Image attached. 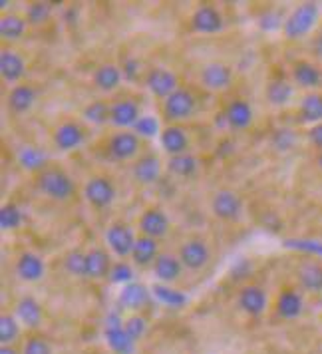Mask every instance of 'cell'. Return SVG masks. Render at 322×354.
<instances>
[{
  "instance_id": "obj_1",
  "label": "cell",
  "mask_w": 322,
  "mask_h": 354,
  "mask_svg": "<svg viewBox=\"0 0 322 354\" xmlns=\"http://www.w3.org/2000/svg\"><path fill=\"white\" fill-rule=\"evenodd\" d=\"M36 189L52 201H68L76 194V183L64 169L48 167L36 177Z\"/></svg>"
},
{
  "instance_id": "obj_2",
  "label": "cell",
  "mask_w": 322,
  "mask_h": 354,
  "mask_svg": "<svg viewBox=\"0 0 322 354\" xmlns=\"http://www.w3.org/2000/svg\"><path fill=\"white\" fill-rule=\"evenodd\" d=\"M316 20H319V6L314 2H303L285 20L283 32L289 40H299L314 28Z\"/></svg>"
},
{
  "instance_id": "obj_3",
  "label": "cell",
  "mask_w": 322,
  "mask_h": 354,
  "mask_svg": "<svg viewBox=\"0 0 322 354\" xmlns=\"http://www.w3.org/2000/svg\"><path fill=\"white\" fill-rule=\"evenodd\" d=\"M195 108H197V100L187 88H178L167 100H163V115L167 122H173V126L178 122L189 120Z\"/></svg>"
},
{
  "instance_id": "obj_4",
  "label": "cell",
  "mask_w": 322,
  "mask_h": 354,
  "mask_svg": "<svg viewBox=\"0 0 322 354\" xmlns=\"http://www.w3.org/2000/svg\"><path fill=\"white\" fill-rule=\"evenodd\" d=\"M117 195V189L113 185V181L110 177L94 176L90 177L84 185V197L86 201L94 207V209H106L113 203Z\"/></svg>"
},
{
  "instance_id": "obj_5",
  "label": "cell",
  "mask_w": 322,
  "mask_h": 354,
  "mask_svg": "<svg viewBox=\"0 0 322 354\" xmlns=\"http://www.w3.org/2000/svg\"><path fill=\"white\" fill-rule=\"evenodd\" d=\"M104 335H106V342L113 354L135 353V340L126 333V326H124V321L120 319V315H115V313L108 315Z\"/></svg>"
},
{
  "instance_id": "obj_6",
  "label": "cell",
  "mask_w": 322,
  "mask_h": 354,
  "mask_svg": "<svg viewBox=\"0 0 322 354\" xmlns=\"http://www.w3.org/2000/svg\"><path fill=\"white\" fill-rule=\"evenodd\" d=\"M211 211L221 221H237L243 213V201L231 189H219L211 199Z\"/></svg>"
},
{
  "instance_id": "obj_7",
  "label": "cell",
  "mask_w": 322,
  "mask_h": 354,
  "mask_svg": "<svg viewBox=\"0 0 322 354\" xmlns=\"http://www.w3.org/2000/svg\"><path fill=\"white\" fill-rule=\"evenodd\" d=\"M135 241H138V237H135L133 229L126 223H113L106 229V243L117 257H129L135 247Z\"/></svg>"
},
{
  "instance_id": "obj_8",
  "label": "cell",
  "mask_w": 322,
  "mask_h": 354,
  "mask_svg": "<svg viewBox=\"0 0 322 354\" xmlns=\"http://www.w3.org/2000/svg\"><path fill=\"white\" fill-rule=\"evenodd\" d=\"M140 147H142L140 138L133 131H129V129H122V131L113 133L112 138H110L108 151H110V156H112L113 160L128 161L133 160L140 153Z\"/></svg>"
},
{
  "instance_id": "obj_9",
  "label": "cell",
  "mask_w": 322,
  "mask_h": 354,
  "mask_svg": "<svg viewBox=\"0 0 322 354\" xmlns=\"http://www.w3.org/2000/svg\"><path fill=\"white\" fill-rule=\"evenodd\" d=\"M211 259V251L207 243L201 239H189L179 249V261L189 271H201Z\"/></svg>"
},
{
  "instance_id": "obj_10",
  "label": "cell",
  "mask_w": 322,
  "mask_h": 354,
  "mask_svg": "<svg viewBox=\"0 0 322 354\" xmlns=\"http://www.w3.org/2000/svg\"><path fill=\"white\" fill-rule=\"evenodd\" d=\"M145 86H147V90L153 96L161 97V100H167L179 88L178 76L171 70H167V68H153V70H149L147 78H145Z\"/></svg>"
},
{
  "instance_id": "obj_11",
  "label": "cell",
  "mask_w": 322,
  "mask_h": 354,
  "mask_svg": "<svg viewBox=\"0 0 322 354\" xmlns=\"http://www.w3.org/2000/svg\"><path fill=\"white\" fill-rule=\"evenodd\" d=\"M84 140H86V131L76 122H62L58 128L54 129V136H52V142L60 151L78 149L84 144Z\"/></svg>"
},
{
  "instance_id": "obj_12",
  "label": "cell",
  "mask_w": 322,
  "mask_h": 354,
  "mask_svg": "<svg viewBox=\"0 0 322 354\" xmlns=\"http://www.w3.org/2000/svg\"><path fill=\"white\" fill-rule=\"evenodd\" d=\"M201 84L211 92H223L233 82V70L221 62H211L201 70Z\"/></svg>"
},
{
  "instance_id": "obj_13",
  "label": "cell",
  "mask_w": 322,
  "mask_h": 354,
  "mask_svg": "<svg viewBox=\"0 0 322 354\" xmlns=\"http://www.w3.org/2000/svg\"><path fill=\"white\" fill-rule=\"evenodd\" d=\"M131 176L142 185L155 183L161 176V160L155 153H151V151L140 156L135 160V163H133V167H131Z\"/></svg>"
},
{
  "instance_id": "obj_14",
  "label": "cell",
  "mask_w": 322,
  "mask_h": 354,
  "mask_svg": "<svg viewBox=\"0 0 322 354\" xmlns=\"http://www.w3.org/2000/svg\"><path fill=\"white\" fill-rule=\"evenodd\" d=\"M191 24H193V28L197 32L217 34L221 32V28H223V17H221V12L215 6L203 4V6H199L193 12Z\"/></svg>"
},
{
  "instance_id": "obj_15",
  "label": "cell",
  "mask_w": 322,
  "mask_h": 354,
  "mask_svg": "<svg viewBox=\"0 0 322 354\" xmlns=\"http://www.w3.org/2000/svg\"><path fill=\"white\" fill-rule=\"evenodd\" d=\"M140 231H142V235H145V237L160 239L163 235H167V231H169V219L158 207L145 209L142 213V217H140Z\"/></svg>"
},
{
  "instance_id": "obj_16",
  "label": "cell",
  "mask_w": 322,
  "mask_h": 354,
  "mask_svg": "<svg viewBox=\"0 0 322 354\" xmlns=\"http://www.w3.org/2000/svg\"><path fill=\"white\" fill-rule=\"evenodd\" d=\"M44 273H46V267H44V261L40 255L26 251L18 257L17 274L24 283H36L44 277Z\"/></svg>"
},
{
  "instance_id": "obj_17",
  "label": "cell",
  "mask_w": 322,
  "mask_h": 354,
  "mask_svg": "<svg viewBox=\"0 0 322 354\" xmlns=\"http://www.w3.org/2000/svg\"><path fill=\"white\" fill-rule=\"evenodd\" d=\"M26 72V64L22 56L15 50L4 48L0 52V76L6 84H17Z\"/></svg>"
},
{
  "instance_id": "obj_18",
  "label": "cell",
  "mask_w": 322,
  "mask_h": 354,
  "mask_svg": "<svg viewBox=\"0 0 322 354\" xmlns=\"http://www.w3.org/2000/svg\"><path fill=\"white\" fill-rule=\"evenodd\" d=\"M17 160L18 165L30 174H42L44 169H48V156L36 145H22L18 149Z\"/></svg>"
},
{
  "instance_id": "obj_19",
  "label": "cell",
  "mask_w": 322,
  "mask_h": 354,
  "mask_svg": "<svg viewBox=\"0 0 322 354\" xmlns=\"http://www.w3.org/2000/svg\"><path fill=\"white\" fill-rule=\"evenodd\" d=\"M239 306L249 317H258L267 308V292L257 285H247L239 292Z\"/></svg>"
},
{
  "instance_id": "obj_20",
  "label": "cell",
  "mask_w": 322,
  "mask_h": 354,
  "mask_svg": "<svg viewBox=\"0 0 322 354\" xmlns=\"http://www.w3.org/2000/svg\"><path fill=\"white\" fill-rule=\"evenodd\" d=\"M225 122L229 128L247 129L253 124V108L247 100H233L225 110Z\"/></svg>"
},
{
  "instance_id": "obj_21",
  "label": "cell",
  "mask_w": 322,
  "mask_h": 354,
  "mask_svg": "<svg viewBox=\"0 0 322 354\" xmlns=\"http://www.w3.org/2000/svg\"><path fill=\"white\" fill-rule=\"evenodd\" d=\"M161 147L173 158V156H181V153H187V147H189V138H187V131L179 126H167L160 133Z\"/></svg>"
},
{
  "instance_id": "obj_22",
  "label": "cell",
  "mask_w": 322,
  "mask_h": 354,
  "mask_svg": "<svg viewBox=\"0 0 322 354\" xmlns=\"http://www.w3.org/2000/svg\"><path fill=\"white\" fill-rule=\"evenodd\" d=\"M42 317H44L42 305L30 295L22 297L17 303V319L26 328H38L42 324Z\"/></svg>"
},
{
  "instance_id": "obj_23",
  "label": "cell",
  "mask_w": 322,
  "mask_h": 354,
  "mask_svg": "<svg viewBox=\"0 0 322 354\" xmlns=\"http://www.w3.org/2000/svg\"><path fill=\"white\" fill-rule=\"evenodd\" d=\"M140 118H142L140 115V106L135 102H131V100H122V102H115L112 106L110 122L115 128H133Z\"/></svg>"
},
{
  "instance_id": "obj_24",
  "label": "cell",
  "mask_w": 322,
  "mask_h": 354,
  "mask_svg": "<svg viewBox=\"0 0 322 354\" xmlns=\"http://www.w3.org/2000/svg\"><path fill=\"white\" fill-rule=\"evenodd\" d=\"M112 259L110 255L100 249V247H94L86 253V277L90 279H106L110 277V271H112Z\"/></svg>"
},
{
  "instance_id": "obj_25",
  "label": "cell",
  "mask_w": 322,
  "mask_h": 354,
  "mask_svg": "<svg viewBox=\"0 0 322 354\" xmlns=\"http://www.w3.org/2000/svg\"><path fill=\"white\" fill-rule=\"evenodd\" d=\"M117 303L128 310H140L142 306L149 303V289L135 281L129 285H124V289L120 290Z\"/></svg>"
},
{
  "instance_id": "obj_26",
  "label": "cell",
  "mask_w": 322,
  "mask_h": 354,
  "mask_svg": "<svg viewBox=\"0 0 322 354\" xmlns=\"http://www.w3.org/2000/svg\"><path fill=\"white\" fill-rule=\"evenodd\" d=\"M181 271H183V265H181L179 257H173V255H165L163 253L153 263V274L163 285H169V283L178 281L179 277H181Z\"/></svg>"
},
{
  "instance_id": "obj_27",
  "label": "cell",
  "mask_w": 322,
  "mask_h": 354,
  "mask_svg": "<svg viewBox=\"0 0 322 354\" xmlns=\"http://www.w3.org/2000/svg\"><path fill=\"white\" fill-rule=\"evenodd\" d=\"M38 97L36 88L28 84H18L8 92V108L15 113H26Z\"/></svg>"
},
{
  "instance_id": "obj_28",
  "label": "cell",
  "mask_w": 322,
  "mask_h": 354,
  "mask_svg": "<svg viewBox=\"0 0 322 354\" xmlns=\"http://www.w3.org/2000/svg\"><path fill=\"white\" fill-rule=\"evenodd\" d=\"M158 257H160V253H158V239L140 235L138 241H135L133 251H131L133 265H138V267H149V265L155 263Z\"/></svg>"
},
{
  "instance_id": "obj_29",
  "label": "cell",
  "mask_w": 322,
  "mask_h": 354,
  "mask_svg": "<svg viewBox=\"0 0 322 354\" xmlns=\"http://www.w3.org/2000/svg\"><path fill=\"white\" fill-rule=\"evenodd\" d=\"M303 306H305V303H303V297H301L296 290L287 289L278 295V301H276V313H278L283 319L292 321V319H299V317H301Z\"/></svg>"
},
{
  "instance_id": "obj_30",
  "label": "cell",
  "mask_w": 322,
  "mask_h": 354,
  "mask_svg": "<svg viewBox=\"0 0 322 354\" xmlns=\"http://www.w3.org/2000/svg\"><path fill=\"white\" fill-rule=\"evenodd\" d=\"M122 68H117L115 64H104L97 68L94 72V84L97 90L102 92H113L120 82H122Z\"/></svg>"
},
{
  "instance_id": "obj_31",
  "label": "cell",
  "mask_w": 322,
  "mask_h": 354,
  "mask_svg": "<svg viewBox=\"0 0 322 354\" xmlns=\"http://www.w3.org/2000/svg\"><path fill=\"white\" fill-rule=\"evenodd\" d=\"M299 118L305 124H322V94H306L299 108Z\"/></svg>"
},
{
  "instance_id": "obj_32",
  "label": "cell",
  "mask_w": 322,
  "mask_h": 354,
  "mask_svg": "<svg viewBox=\"0 0 322 354\" xmlns=\"http://www.w3.org/2000/svg\"><path fill=\"white\" fill-rule=\"evenodd\" d=\"M292 78L301 88H316L322 82V74L314 64L301 60L292 66Z\"/></svg>"
},
{
  "instance_id": "obj_33",
  "label": "cell",
  "mask_w": 322,
  "mask_h": 354,
  "mask_svg": "<svg viewBox=\"0 0 322 354\" xmlns=\"http://www.w3.org/2000/svg\"><path fill=\"white\" fill-rule=\"evenodd\" d=\"M167 169L178 177H193L199 169V161L191 153H181V156L169 158Z\"/></svg>"
},
{
  "instance_id": "obj_34",
  "label": "cell",
  "mask_w": 322,
  "mask_h": 354,
  "mask_svg": "<svg viewBox=\"0 0 322 354\" xmlns=\"http://www.w3.org/2000/svg\"><path fill=\"white\" fill-rule=\"evenodd\" d=\"M299 281L303 289L310 292H321L322 290V265L319 263H305L299 269Z\"/></svg>"
},
{
  "instance_id": "obj_35",
  "label": "cell",
  "mask_w": 322,
  "mask_h": 354,
  "mask_svg": "<svg viewBox=\"0 0 322 354\" xmlns=\"http://www.w3.org/2000/svg\"><path fill=\"white\" fill-rule=\"evenodd\" d=\"M26 32V20L17 15H4L0 18V36L2 40L15 42L18 38H22Z\"/></svg>"
},
{
  "instance_id": "obj_36",
  "label": "cell",
  "mask_w": 322,
  "mask_h": 354,
  "mask_svg": "<svg viewBox=\"0 0 322 354\" xmlns=\"http://www.w3.org/2000/svg\"><path fill=\"white\" fill-rule=\"evenodd\" d=\"M151 290H153V295H155L158 301H161L163 305L171 306V308H181V306L187 303V295L181 292V290L171 289L169 285L158 283V285L151 287Z\"/></svg>"
},
{
  "instance_id": "obj_37",
  "label": "cell",
  "mask_w": 322,
  "mask_h": 354,
  "mask_svg": "<svg viewBox=\"0 0 322 354\" xmlns=\"http://www.w3.org/2000/svg\"><path fill=\"white\" fill-rule=\"evenodd\" d=\"M292 94H294L292 86L285 80H273L267 86V100L273 106H287L292 100Z\"/></svg>"
},
{
  "instance_id": "obj_38",
  "label": "cell",
  "mask_w": 322,
  "mask_h": 354,
  "mask_svg": "<svg viewBox=\"0 0 322 354\" xmlns=\"http://www.w3.org/2000/svg\"><path fill=\"white\" fill-rule=\"evenodd\" d=\"M82 113H84V118H86L88 122H92V124H96V126H102V124L110 122L112 106H108L104 100H96V102L88 104Z\"/></svg>"
},
{
  "instance_id": "obj_39",
  "label": "cell",
  "mask_w": 322,
  "mask_h": 354,
  "mask_svg": "<svg viewBox=\"0 0 322 354\" xmlns=\"http://www.w3.org/2000/svg\"><path fill=\"white\" fill-rule=\"evenodd\" d=\"M18 337H20V321L10 315H2L0 317V344L10 346Z\"/></svg>"
},
{
  "instance_id": "obj_40",
  "label": "cell",
  "mask_w": 322,
  "mask_h": 354,
  "mask_svg": "<svg viewBox=\"0 0 322 354\" xmlns=\"http://www.w3.org/2000/svg\"><path fill=\"white\" fill-rule=\"evenodd\" d=\"M22 209L18 207L17 203H6L0 209V227L4 231H15L22 225Z\"/></svg>"
},
{
  "instance_id": "obj_41",
  "label": "cell",
  "mask_w": 322,
  "mask_h": 354,
  "mask_svg": "<svg viewBox=\"0 0 322 354\" xmlns=\"http://www.w3.org/2000/svg\"><path fill=\"white\" fill-rule=\"evenodd\" d=\"M64 269L72 277H86V253L80 249L70 251L64 259Z\"/></svg>"
},
{
  "instance_id": "obj_42",
  "label": "cell",
  "mask_w": 322,
  "mask_h": 354,
  "mask_svg": "<svg viewBox=\"0 0 322 354\" xmlns=\"http://www.w3.org/2000/svg\"><path fill=\"white\" fill-rule=\"evenodd\" d=\"M131 131L138 136V138H155L160 131V122H158V118H153V115H142L138 122H135V126L131 128Z\"/></svg>"
},
{
  "instance_id": "obj_43",
  "label": "cell",
  "mask_w": 322,
  "mask_h": 354,
  "mask_svg": "<svg viewBox=\"0 0 322 354\" xmlns=\"http://www.w3.org/2000/svg\"><path fill=\"white\" fill-rule=\"evenodd\" d=\"M52 15V6L50 2H32L26 10V22H30L34 26L44 24Z\"/></svg>"
},
{
  "instance_id": "obj_44",
  "label": "cell",
  "mask_w": 322,
  "mask_h": 354,
  "mask_svg": "<svg viewBox=\"0 0 322 354\" xmlns=\"http://www.w3.org/2000/svg\"><path fill=\"white\" fill-rule=\"evenodd\" d=\"M110 281L115 285H129L133 283V267L126 263V261H117L112 265L110 271Z\"/></svg>"
},
{
  "instance_id": "obj_45",
  "label": "cell",
  "mask_w": 322,
  "mask_h": 354,
  "mask_svg": "<svg viewBox=\"0 0 322 354\" xmlns=\"http://www.w3.org/2000/svg\"><path fill=\"white\" fill-rule=\"evenodd\" d=\"M124 326H126V333H128L129 337L133 338L135 342L147 333V321H145L144 317H140V315H131L128 321L124 322Z\"/></svg>"
},
{
  "instance_id": "obj_46",
  "label": "cell",
  "mask_w": 322,
  "mask_h": 354,
  "mask_svg": "<svg viewBox=\"0 0 322 354\" xmlns=\"http://www.w3.org/2000/svg\"><path fill=\"white\" fill-rule=\"evenodd\" d=\"M22 354H52V344L46 338L30 337L24 342V351Z\"/></svg>"
},
{
  "instance_id": "obj_47",
  "label": "cell",
  "mask_w": 322,
  "mask_h": 354,
  "mask_svg": "<svg viewBox=\"0 0 322 354\" xmlns=\"http://www.w3.org/2000/svg\"><path fill=\"white\" fill-rule=\"evenodd\" d=\"M287 247H292V249H299V251H305V253H314L322 257V243L319 241H308V239H289Z\"/></svg>"
},
{
  "instance_id": "obj_48",
  "label": "cell",
  "mask_w": 322,
  "mask_h": 354,
  "mask_svg": "<svg viewBox=\"0 0 322 354\" xmlns=\"http://www.w3.org/2000/svg\"><path fill=\"white\" fill-rule=\"evenodd\" d=\"M296 142V138H294V133L290 131V129H278V131H274L273 136V144L276 149H281V151H287L292 147V144Z\"/></svg>"
},
{
  "instance_id": "obj_49",
  "label": "cell",
  "mask_w": 322,
  "mask_h": 354,
  "mask_svg": "<svg viewBox=\"0 0 322 354\" xmlns=\"http://www.w3.org/2000/svg\"><path fill=\"white\" fill-rule=\"evenodd\" d=\"M138 72H140V62H138L135 58H128V60L122 64V76H124L126 80L129 82L135 80Z\"/></svg>"
},
{
  "instance_id": "obj_50",
  "label": "cell",
  "mask_w": 322,
  "mask_h": 354,
  "mask_svg": "<svg viewBox=\"0 0 322 354\" xmlns=\"http://www.w3.org/2000/svg\"><path fill=\"white\" fill-rule=\"evenodd\" d=\"M281 15H276V12H267V15H263L261 18V28L263 30H276L278 26H281ZM285 24V22H283Z\"/></svg>"
},
{
  "instance_id": "obj_51",
  "label": "cell",
  "mask_w": 322,
  "mask_h": 354,
  "mask_svg": "<svg viewBox=\"0 0 322 354\" xmlns=\"http://www.w3.org/2000/svg\"><path fill=\"white\" fill-rule=\"evenodd\" d=\"M308 140H310V144L322 149V124H316L308 129Z\"/></svg>"
},
{
  "instance_id": "obj_52",
  "label": "cell",
  "mask_w": 322,
  "mask_h": 354,
  "mask_svg": "<svg viewBox=\"0 0 322 354\" xmlns=\"http://www.w3.org/2000/svg\"><path fill=\"white\" fill-rule=\"evenodd\" d=\"M0 354H18V353L12 348V346H2V348H0Z\"/></svg>"
},
{
  "instance_id": "obj_53",
  "label": "cell",
  "mask_w": 322,
  "mask_h": 354,
  "mask_svg": "<svg viewBox=\"0 0 322 354\" xmlns=\"http://www.w3.org/2000/svg\"><path fill=\"white\" fill-rule=\"evenodd\" d=\"M319 165H321V169H322V151H321V156H319Z\"/></svg>"
}]
</instances>
